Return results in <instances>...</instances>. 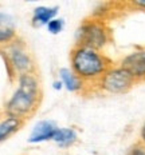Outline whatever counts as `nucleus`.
I'll return each mask as SVG.
<instances>
[{"label": "nucleus", "mask_w": 145, "mask_h": 155, "mask_svg": "<svg viewBox=\"0 0 145 155\" xmlns=\"http://www.w3.org/2000/svg\"><path fill=\"white\" fill-rule=\"evenodd\" d=\"M14 84V91L4 103L2 111L27 122V119L36 114L43 99V87L39 72L20 76Z\"/></svg>", "instance_id": "f257e3e1"}, {"label": "nucleus", "mask_w": 145, "mask_h": 155, "mask_svg": "<svg viewBox=\"0 0 145 155\" xmlns=\"http://www.w3.org/2000/svg\"><path fill=\"white\" fill-rule=\"evenodd\" d=\"M69 62L71 71L86 86L88 94H93L99 79L114 64L104 51L77 44H74L70 50Z\"/></svg>", "instance_id": "f03ea898"}, {"label": "nucleus", "mask_w": 145, "mask_h": 155, "mask_svg": "<svg viewBox=\"0 0 145 155\" xmlns=\"http://www.w3.org/2000/svg\"><path fill=\"white\" fill-rule=\"evenodd\" d=\"M5 68H7L8 79L11 83H15L20 76L27 74L38 72L36 60L30 50L28 44L22 38L11 43L8 47L0 51Z\"/></svg>", "instance_id": "7ed1b4c3"}, {"label": "nucleus", "mask_w": 145, "mask_h": 155, "mask_svg": "<svg viewBox=\"0 0 145 155\" xmlns=\"http://www.w3.org/2000/svg\"><path fill=\"white\" fill-rule=\"evenodd\" d=\"M112 28L108 20L99 16L90 15L89 18L81 21L78 30L75 32L74 44L104 51L112 43Z\"/></svg>", "instance_id": "20e7f679"}, {"label": "nucleus", "mask_w": 145, "mask_h": 155, "mask_svg": "<svg viewBox=\"0 0 145 155\" xmlns=\"http://www.w3.org/2000/svg\"><path fill=\"white\" fill-rule=\"evenodd\" d=\"M137 83L132 75L120 64L113 66L105 72V75L99 79L94 87L93 94H101V95H124L129 92Z\"/></svg>", "instance_id": "39448f33"}, {"label": "nucleus", "mask_w": 145, "mask_h": 155, "mask_svg": "<svg viewBox=\"0 0 145 155\" xmlns=\"http://www.w3.org/2000/svg\"><path fill=\"white\" fill-rule=\"evenodd\" d=\"M132 75L136 83H145V47H140L126 54L118 62Z\"/></svg>", "instance_id": "423d86ee"}, {"label": "nucleus", "mask_w": 145, "mask_h": 155, "mask_svg": "<svg viewBox=\"0 0 145 155\" xmlns=\"http://www.w3.org/2000/svg\"><path fill=\"white\" fill-rule=\"evenodd\" d=\"M59 126L57 124L55 120L51 119H42L36 122L32 127V130L28 135V143L31 144H39L44 142H53V138L55 135Z\"/></svg>", "instance_id": "0eeeda50"}, {"label": "nucleus", "mask_w": 145, "mask_h": 155, "mask_svg": "<svg viewBox=\"0 0 145 155\" xmlns=\"http://www.w3.org/2000/svg\"><path fill=\"white\" fill-rule=\"evenodd\" d=\"M20 38L15 18L8 12L0 11V51Z\"/></svg>", "instance_id": "6e6552de"}, {"label": "nucleus", "mask_w": 145, "mask_h": 155, "mask_svg": "<svg viewBox=\"0 0 145 155\" xmlns=\"http://www.w3.org/2000/svg\"><path fill=\"white\" fill-rule=\"evenodd\" d=\"M24 124L26 122L22 119L0 111V143L12 138L24 127Z\"/></svg>", "instance_id": "1a4fd4ad"}, {"label": "nucleus", "mask_w": 145, "mask_h": 155, "mask_svg": "<svg viewBox=\"0 0 145 155\" xmlns=\"http://www.w3.org/2000/svg\"><path fill=\"white\" fill-rule=\"evenodd\" d=\"M58 79L63 84V88L73 94H88V88L83 82L71 71L70 67H62L58 71Z\"/></svg>", "instance_id": "9d476101"}, {"label": "nucleus", "mask_w": 145, "mask_h": 155, "mask_svg": "<svg viewBox=\"0 0 145 155\" xmlns=\"http://www.w3.org/2000/svg\"><path fill=\"white\" fill-rule=\"evenodd\" d=\"M59 7L58 5H38L32 9L31 24L35 28L46 27L53 19L58 18Z\"/></svg>", "instance_id": "9b49d317"}, {"label": "nucleus", "mask_w": 145, "mask_h": 155, "mask_svg": "<svg viewBox=\"0 0 145 155\" xmlns=\"http://www.w3.org/2000/svg\"><path fill=\"white\" fill-rule=\"evenodd\" d=\"M78 140V131L74 127H58L53 138V142L60 148H69L74 146Z\"/></svg>", "instance_id": "f8f14e48"}, {"label": "nucleus", "mask_w": 145, "mask_h": 155, "mask_svg": "<svg viewBox=\"0 0 145 155\" xmlns=\"http://www.w3.org/2000/svg\"><path fill=\"white\" fill-rule=\"evenodd\" d=\"M46 28L51 35H59L64 30V20L60 18H55L46 25Z\"/></svg>", "instance_id": "ddd939ff"}, {"label": "nucleus", "mask_w": 145, "mask_h": 155, "mask_svg": "<svg viewBox=\"0 0 145 155\" xmlns=\"http://www.w3.org/2000/svg\"><path fill=\"white\" fill-rule=\"evenodd\" d=\"M121 8L124 11L132 9V11H140L145 12V0H130V2L121 3Z\"/></svg>", "instance_id": "4468645a"}, {"label": "nucleus", "mask_w": 145, "mask_h": 155, "mask_svg": "<svg viewBox=\"0 0 145 155\" xmlns=\"http://www.w3.org/2000/svg\"><path fill=\"white\" fill-rule=\"evenodd\" d=\"M125 155H145V144L141 143L140 140L134 142V143L128 148Z\"/></svg>", "instance_id": "2eb2a0df"}, {"label": "nucleus", "mask_w": 145, "mask_h": 155, "mask_svg": "<svg viewBox=\"0 0 145 155\" xmlns=\"http://www.w3.org/2000/svg\"><path fill=\"white\" fill-rule=\"evenodd\" d=\"M138 140L141 142V143L145 144V122L143 123V126H141L140 128V135H138Z\"/></svg>", "instance_id": "dca6fc26"}, {"label": "nucleus", "mask_w": 145, "mask_h": 155, "mask_svg": "<svg viewBox=\"0 0 145 155\" xmlns=\"http://www.w3.org/2000/svg\"><path fill=\"white\" fill-rule=\"evenodd\" d=\"M53 87H54V90H55V91H62V90H63V84L60 83V80H59V79H57L55 82H54Z\"/></svg>", "instance_id": "f3484780"}]
</instances>
